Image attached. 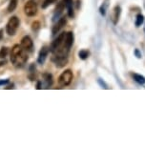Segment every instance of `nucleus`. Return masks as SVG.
<instances>
[{
    "label": "nucleus",
    "mask_w": 145,
    "mask_h": 146,
    "mask_svg": "<svg viewBox=\"0 0 145 146\" xmlns=\"http://www.w3.org/2000/svg\"><path fill=\"white\" fill-rule=\"evenodd\" d=\"M65 2H64V0L63 1H61V2H59L58 4H57V6L56 8V10H54V19L53 20H56V16H59L60 15H61L62 13H63V11L65 9Z\"/></svg>",
    "instance_id": "obj_10"
},
{
    "label": "nucleus",
    "mask_w": 145,
    "mask_h": 146,
    "mask_svg": "<svg viewBox=\"0 0 145 146\" xmlns=\"http://www.w3.org/2000/svg\"><path fill=\"white\" fill-rule=\"evenodd\" d=\"M65 33H62V34H60L58 36H57L56 39H54V41L53 43H52L51 45V48H50V51L51 52H54V50H56L57 48H59L60 46L63 44L64 42V38H65Z\"/></svg>",
    "instance_id": "obj_6"
},
{
    "label": "nucleus",
    "mask_w": 145,
    "mask_h": 146,
    "mask_svg": "<svg viewBox=\"0 0 145 146\" xmlns=\"http://www.w3.org/2000/svg\"><path fill=\"white\" fill-rule=\"evenodd\" d=\"M28 60L27 51L21 47V45H15L11 52V61L16 68L22 67Z\"/></svg>",
    "instance_id": "obj_1"
},
{
    "label": "nucleus",
    "mask_w": 145,
    "mask_h": 146,
    "mask_svg": "<svg viewBox=\"0 0 145 146\" xmlns=\"http://www.w3.org/2000/svg\"><path fill=\"white\" fill-rule=\"evenodd\" d=\"M144 32H145V27H144Z\"/></svg>",
    "instance_id": "obj_29"
},
{
    "label": "nucleus",
    "mask_w": 145,
    "mask_h": 146,
    "mask_svg": "<svg viewBox=\"0 0 145 146\" xmlns=\"http://www.w3.org/2000/svg\"><path fill=\"white\" fill-rule=\"evenodd\" d=\"M8 82H9V79H3V80H0V86H1V85H5V84H7Z\"/></svg>",
    "instance_id": "obj_25"
},
{
    "label": "nucleus",
    "mask_w": 145,
    "mask_h": 146,
    "mask_svg": "<svg viewBox=\"0 0 145 146\" xmlns=\"http://www.w3.org/2000/svg\"><path fill=\"white\" fill-rule=\"evenodd\" d=\"M56 2H57V0H44L42 5H41V7H42V9H46V8L49 7L50 5L56 3Z\"/></svg>",
    "instance_id": "obj_19"
},
{
    "label": "nucleus",
    "mask_w": 145,
    "mask_h": 146,
    "mask_svg": "<svg viewBox=\"0 0 145 146\" xmlns=\"http://www.w3.org/2000/svg\"><path fill=\"white\" fill-rule=\"evenodd\" d=\"M20 45L24 50L27 51V52H31L32 50V48H34V42H32V38L30 36H28V35L24 36L22 39H21Z\"/></svg>",
    "instance_id": "obj_5"
},
{
    "label": "nucleus",
    "mask_w": 145,
    "mask_h": 146,
    "mask_svg": "<svg viewBox=\"0 0 145 146\" xmlns=\"http://www.w3.org/2000/svg\"><path fill=\"white\" fill-rule=\"evenodd\" d=\"M133 78H134V80L136 82H138V84H140V85L145 84V76H143L138 75V74H134Z\"/></svg>",
    "instance_id": "obj_14"
},
{
    "label": "nucleus",
    "mask_w": 145,
    "mask_h": 146,
    "mask_svg": "<svg viewBox=\"0 0 145 146\" xmlns=\"http://www.w3.org/2000/svg\"><path fill=\"white\" fill-rule=\"evenodd\" d=\"M4 64H6V62H5V61H1V62H0V66H2V65H4Z\"/></svg>",
    "instance_id": "obj_28"
},
{
    "label": "nucleus",
    "mask_w": 145,
    "mask_h": 146,
    "mask_svg": "<svg viewBox=\"0 0 145 146\" xmlns=\"http://www.w3.org/2000/svg\"><path fill=\"white\" fill-rule=\"evenodd\" d=\"M54 63H56V67L58 68H61L63 67V66H65L67 64L68 62V57H62V58H56V59H53Z\"/></svg>",
    "instance_id": "obj_12"
},
{
    "label": "nucleus",
    "mask_w": 145,
    "mask_h": 146,
    "mask_svg": "<svg viewBox=\"0 0 145 146\" xmlns=\"http://www.w3.org/2000/svg\"><path fill=\"white\" fill-rule=\"evenodd\" d=\"M97 81H98V83H99V84H100V86H101V87H102V88H104V89H107V88H108V87H107V85H106V83H105V82H104V81H102V80H101V79H100V78H99V79H98V80H97Z\"/></svg>",
    "instance_id": "obj_23"
},
{
    "label": "nucleus",
    "mask_w": 145,
    "mask_h": 146,
    "mask_svg": "<svg viewBox=\"0 0 145 146\" xmlns=\"http://www.w3.org/2000/svg\"><path fill=\"white\" fill-rule=\"evenodd\" d=\"M65 2V6L68 9V15L70 17H73V0H64Z\"/></svg>",
    "instance_id": "obj_11"
},
{
    "label": "nucleus",
    "mask_w": 145,
    "mask_h": 146,
    "mask_svg": "<svg viewBox=\"0 0 145 146\" xmlns=\"http://www.w3.org/2000/svg\"><path fill=\"white\" fill-rule=\"evenodd\" d=\"M144 22V16L142 15H136V22H135V24H136V27H139V26H141V24Z\"/></svg>",
    "instance_id": "obj_18"
},
{
    "label": "nucleus",
    "mask_w": 145,
    "mask_h": 146,
    "mask_svg": "<svg viewBox=\"0 0 145 146\" xmlns=\"http://www.w3.org/2000/svg\"><path fill=\"white\" fill-rule=\"evenodd\" d=\"M73 39H75V37H73V34L72 32H68L66 35H65V38H64V42H63V45L66 47L67 49H71V47H72L73 43Z\"/></svg>",
    "instance_id": "obj_8"
},
{
    "label": "nucleus",
    "mask_w": 145,
    "mask_h": 146,
    "mask_svg": "<svg viewBox=\"0 0 145 146\" xmlns=\"http://www.w3.org/2000/svg\"><path fill=\"white\" fill-rule=\"evenodd\" d=\"M8 54V48L7 47H2L0 49V58H5Z\"/></svg>",
    "instance_id": "obj_21"
},
{
    "label": "nucleus",
    "mask_w": 145,
    "mask_h": 146,
    "mask_svg": "<svg viewBox=\"0 0 145 146\" xmlns=\"http://www.w3.org/2000/svg\"><path fill=\"white\" fill-rule=\"evenodd\" d=\"M108 0H106V1L104 2V3L102 4V6H101L100 8H99V11H100V13H101V15H106V9H107V7H108Z\"/></svg>",
    "instance_id": "obj_20"
},
{
    "label": "nucleus",
    "mask_w": 145,
    "mask_h": 146,
    "mask_svg": "<svg viewBox=\"0 0 145 146\" xmlns=\"http://www.w3.org/2000/svg\"><path fill=\"white\" fill-rule=\"evenodd\" d=\"M135 54L136 56L138 58H140V57H141V54L139 53V51L138 50V49H136V50H135Z\"/></svg>",
    "instance_id": "obj_24"
},
{
    "label": "nucleus",
    "mask_w": 145,
    "mask_h": 146,
    "mask_svg": "<svg viewBox=\"0 0 145 146\" xmlns=\"http://www.w3.org/2000/svg\"><path fill=\"white\" fill-rule=\"evenodd\" d=\"M32 28L34 31H37V30L40 28V23L38 21L34 22V23H32Z\"/></svg>",
    "instance_id": "obj_22"
},
{
    "label": "nucleus",
    "mask_w": 145,
    "mask_h": 146,
    "mask_svg": "<svg viewBox=\"0 0 145 146\" xmlns=\"http://www.w3.org/2000/svg\"><path fill=\"white\" fill-rule=\"evenodd\" d=\"M49 52H50V49H49L48 47H46V46H44V47H43V48L40 50V52H39V56H38V59H37V61L39 62L40 64L44 63L45 59H46V57H47L48 54H49Z\"/></svg>",
    "instance_id": "obj_9"
},
{
    "label": "nucleus",
    "mask_w": 145,
    "mask_h": 146,
    "mask_svg": "<svg viewBox=\"0 0 145 146\" xmlns=\"http://www.w3.org/2000/svg\"><path fill=\"white\" fill-rule=\"evenodd\" d=\"M3 38V30H0V40Z\"/></svg>",
    "instance_id": "obj_26"
},
{
    "label": "nucleus",
    "mask_w": 145,
    "mask_h": 146,
    "mask_svg": "<svg viewBox=\"0 0 145 146\" xmlns=\"http://www.w3.org/2000/svg\"><path fill=\"white\" fill-rule=\"evenodd\" d=\"M24 11L28 16H34L37 13V5L34 1H28L24 6Z\"/></svg>",
    "instance_id": "obj_4"
},
{
    "label": "nucleus",
    "mask_w": 145,
    "mask_h": 146,
    "mask_svg": "<svg viewBox=\"0 0 145 146\" xmlns=\"http://www.w3.org/2000/svg\"><path fill=\"white\" fill-rule=\"evenodd\" d=\"M66 23H67V20H66V18L65 17H61L59 19L58 21H57V23L53 27V30H52V33H53V35H56L57 33H58L60 30H61L63 27L66 25Z\"/></svg>",
    "instance_id": "obj_7"
},
{
    "label": "nucleus",
    "mask_w": 145,
    "mask_h": 146,
    "mask_svg": "<svg viewBox=\"0 0 145 146\" xmlns=\"http://www.w3.org/2000/svg\"><path fill=\"white\" fill-rule=\"evenodd\" d=\"M42 76L46 83V86L47 87L52 86V84H53V76H52L51 74H44Z\"/></svg>",
    "instance_id": "obj_13"
},
{
    "label": "nucleus",
    "mask_w": 145,
    "mask_h": 146,
    "mask_svg": "<svg viewBox=\"0 0 145 146\" xmlns=\"http://www.w3.org/2000/svg\"><path fill=\"white\" fill-rule=\"evenodd\" d=\"M90 56V52L88 50H81L80 52L78 53V56L79 58L82 59V60H85L89 57Z\"/></svg>",
    "instance_id": "obj_17"
},
{
    "label": "nucleus",
    "mask_w": 145,
    "mask_h": 146,
    "mask_svg": "<svg viewBox=\"0 0 145 146\" xmlns=\"http://www.w3.org/2000/svg\"><path fill=\"white\" fill-rule=\"evenodd\" d=\"M73 78V72L71 70H66L60 75L58 78V83L60 86H63V87L68 86V85H70L71 82H72Z\"/></svg>",
    "instance_id": "obj_3"
},
{
    "label": "nucleus",
    "mask_w": 145,
    "mask_h": 146,
    "mask_svg": "<svg viewBox=\"0 0 145 146\" xmlns=\"http://www.w3.org/2000/svg\"><path fill=\"white\" fill-rule=\"evenodd\" d=\"M120 7L119 6H116L114 9V23L117 24V20L119 18V15H120Z\"/></svg>",
    "instance_id": "obj_16"
},
{
    "label": "nucleus",
    "mask_w": 145,
    "mask_h": 146,
    "mask_svg": "<svg viewBox=\"0 0 145 146\" xmlns=\"http://www.w3.org/2000/svg\"><path fill=\"white\" fill-rule=\"evenodd\" d=\"M19 24H20V21H19L18 17H16V16L11 17L6 26L7 34L9 35H15L16 33V30H17L19 27Z\"/></svg>",
    "instance_id": "obj_2"
},
{
    "label": "nucleus",
    "mask_w": 145,
    "mask_h": 146,
    "mask_svg": "<svg viewBox=\"0 0 145 146\" xmlns=\"http://www.w3.org/2000/svg\"><path fill=\"white\" fill-rule=\"evenodd\" d=\"M13 84H12V85H10L9 87H7V89H13Z\"/></svg>",
    "instance_id": "obj_27"
},
{
    "label": "nucleus",
    "mask_w": 145,
    "mask_h": 146,
    "mask_svg": "<svg viewBox=\"0 0 145 146\" xmlns=\"http://www.w3.org/2000/svg\"><path fill=\"white\" fill-rule=\"evenodd\" d=\"M17 3H18V0H11L9 6H8V12L13 13L16 9V7H17Z\"/></svg>",
    "instance_id": "obj_15"
}]
</instances>
